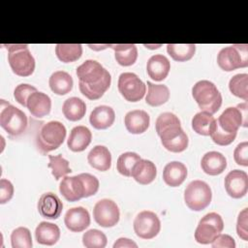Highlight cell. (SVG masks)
Here are the masks:
<instances>
[{
	"mask_svg": "<svg viewBox=\"0 0 248 248\" xmlns=\"http://www.w3.org/2000/svg\"><path fill=\"white\" fill-rule=\"evenodd\" d=\"M76 73L79 91L89 100L100 99L110 86V74L96 60L84 61Z\"/></svg>",
	"mask_w": 248,
	"mask_h": 248,
	"instance_id": "1",
	"label": "cell"
},
{
	"mask_svg": "<svg viewBox=\"0 0 248 248\" xmlns=\"http://www.w3.org/2000/svg\"><path fill=\"white\" fill-rule=\"evenodd\" d=\"M156 132L161 138L163 146L174 153L184 151L188 146V137L182 130L180 120L171 112L161 113L155 123Z\"/></svg>",
	"mask_w": 248,
	"mask_h": 248,
	"instance_id": "2",
	"label": "cell"
},
{
	"mask_svg": "<svg viewBox=\"0 0 248 248\" xmlns=\"http://www.w3.org/2000/svg\"><path fill=\"white\" fill-rule=\"evenodd\" d=\"M66 138V128L59 121L44 123L36 135V145L42 154L57 149Z\"/></svg>",
	"mask_w": 248,
	"mask_h": 248,
	"instance_id": "3",
	"label": "cell"
},
{
	"mask_svg": "<svg viewBox=\"0 0 248 248\" xmlns=\"http://www.w3.org/2000/svg\"><path fill=\"white\" fill-rule=\"evenodd\" d=\"M192 95L202 111L217 112L222 105V95L216 85L209 80H200L192 88Z\"/></svg>",
	"mask_w": 248,
	"mask_h": 248,
	"instance_id": "4",
	"label": "cell"
},
{
	"mask_svg": "<svg viewBox=\"0 0 248 248\" xmlns=\"http://www.w3.org/2000/svg\"><path fill=\"white\" fill-rule=\"evenodd\" d=\"M8 49V61L13 72L19 77H29L35 70V59L28 46L22 44L4 45Z\"/></svg>",
	"mask_w": 248,
	"mask_h": 248,
	"instance_id": "5",
	"label": "cell"
},
{
	"mask_svg": "<svg viewBox=\"0 0 248 248\" xmlns=\"http://www.w3.org/2000/svg\"><path fill=\"white\" fill-rule=\"evenodd\" d=\"M0 125L10 136L17 137L25 132L28 119L26 114L16 107L9 103H6V107L1 104Z\"/></svg>",
	"mask_w": 248,
	"mask_h": 248,
	"instance_id": "6",
	"label": "cell"
},
{
	"mask_svg": "<svg viewBox=\"0 0 248 248\" xmlns=\"http://www.w3.org/2000/svg\"><path fill=\"white\" fill-rule=\"evenodd\" d=\"M211 189L209 185L202 180L191 181L184 191L185 203L194 211H201L206 208L211 202Z\"/></svg>",
	"mask_w": 248,
	"mask_h": 248,
	"instance_id": "7",
	"label": "cell"
},
{
	"mask_svg": "<svg viewBox=\"0 0 248 248\" xmlns=\"http://www.w3.org/2000/svg\"><path fill=\"white\" fill-rule=\"evenodd\" d=\"M247 45H232L222 48L217 55V63L219 67L226 72H232L238 68L247 67Z\"/></svg>",
	"mask_w": 248,
	"mask_h": 248,
	"instance_id": "8",
	"label": "cell"
},
{
	"mask_svg": "<svg viewBox=\"0 0 248 248\" xmlns=\"http://www.w3.org/2000/svg\"><path fill=\"white\" fill-rule=\"evenodd\" d=\"M224 230V221L216 212L205 214L199 222L195 231V239L198 243H211Z\"/></svg>",
	"mask_w": 248,
	"mask_h": 248,
	"instance_id": "9",
	"label": "cell"
},
{
	"mask_svg": "<svg viewBox=\"0 0 248 248\" xmlns=\"http://www.w3.org/2000/svg\"><path fill=\"white\" fill-rule=\"evenodd\" d=\"M216 121L224 132L237 134V130L241 125L247 126V102L239 104L236 108H227Z\"/></svg>",
	"mask_w": 248,
	"mask_h": 248,
	"instance_id": "10",
	"label": "cell"
},
{
	"mask_svg": "<svg viewBox=\"0 0 248 248\" xmlns=\"http://www.w3.org/2000/svg\"><path fill=\"white\" fill-rule=\"evenodd\" d=\"M118 90L129 102H138L145 94L146 86L134 73H122L118 78Z\"/></svg>",
	"mask_w": 248,
	"mask_h": 248,
	"instance_id": "11",
	"label": "cell"
},
{
	"mask_svg": "<svg viewBox=\"0 0 248 248\" xmlns=\"http://www.w3.org/2000/svg\"><path fill=\"white\" fill-rule=\"evenodd\" d=\"M133 225L136 234L142 239H151L155 237L161 229L159 217L149 210L140 212L136 216Z\"/></svg>",
	"mask_w": 248,
	"mask_h": 248,
	"instance_id": "12",
	"label": "cell"
},
{
	"mask_svg": "<svg viewBox=\"0 0 248 248\" xmlns=\"http://www.w3.org/2000/svg\"><path fill=\"white\" fill-rule=\"evenodd\" d=\"M93 217L96 223L101 227H113L119 221V208L113 201L103 199L97 202L94 205Z\"/></svg>",
	"mask_w": 248,
	"mask_h": 248,
	"instance_id": "13",
	"label": "cell"
},
{
	"mask_svg": "<svg viewBox=\"0 0 248 248\" xmlns=\"http://www.w3.org/2000/svg\"><path fill=\"white\" fill-rule=\"evenodd\" d=\"M225 189L228 195L233 199L244 197L248 190V175L240 170H231L225 177Z\"/></svg>",
	"mask_w": 248,
	"mask_h": 248,
	"instance_id": "14",
	"label": "cell"
},
{
	"mask_svg": "<svg viewBox=\"0 0 248 248\" xmlns=\"http://www.w3.org/2000/svg\"><path fill=\"white\" fill-rule=\"evenodd\" d=\"M59 191L68 202H77L86 198V189L81 174L64 176L59 185Z\"/></svg>",
	"mask_w": 248,
	"mask_h": 248,
	"instance_id": "15",
	"label": "cell"
},
{
	"mask_svg": "<svg viewBox=\"0 0 248 248\" xmlns=\"http://www.w3.org/2000/svg\"><path fill=\"white\" fill-rule=\"evenodd\" d=\"M63 209L61 200L54 193L43 194L38 202V210L42 217L46 219H57Z\"/></svg>",
	"mask_w": 248,
	"mask_h": 248,
	"instance_id": "16",
	"label": "cell"
},
{
	"mask_svg": "<svg viewBox=\"0 0 248 248\" xmlns=\"http://www.w3.org/2000/svg\"><path fill=\"white\" fill-rule=\"evenodd\" d=\"M64 223L71 232H82L90 225L89 212L82 206L70 208L65 214Z\"/></svg>",
	"mask_w": 248,
	"mask_h": 248,
	"instance_id": "17",
	"label": "cell"
},
{
	"mask_svg": "<svg viewBox=\"0 0 248 248\" xmlns=\"http://www.w3.org/2000/svg\"><path fill=\"white\" fill-rule=\"evenodd\" d=\"M26 107L33 116L41 118L50 112L51 100L48 95L36 91L28 97Z\"/></svg>",
	"mask_w": 248,
	"mask_h": 248,
	"instance_id": "18",
	"label": "cell"
},
{
	"mask_svg": "<svg viewBox=\"0 0 248 248\" xmlns=\"http://www.w3.org/2000/svg\"><path fill=\"white\" fill-rule=\"evenodd\" d=\"M124 123L127 131L131 134H141L149 127L150 117L146 111L135 109L126 113Z\"/></svg>",
	"mask_w": 248,
	"mask_h": 248,
	"instance_id": "19",
	"label": "cell"
},
{
	"mask_svg": "<svg viewBox=\"0 0 248 248\" xmlns=\"http://www.w3.org/2000/svg\"><path fill=\"white\" fill-rule=\"evenodd\" d=\"M170 63L169 59L163 54L152 55L146 64V71L152 79L161 81L165 79L170 72Z\"/></svg>",
	"mask_w": 248,
	"mask_h": 248,
	"instance_id": "20",
	"label": "cell"
},
{
	"mask_svg": "<svg viewBox=\"0 0 248 248\" xmlns=\"http://www.w3.org/2000/svg\"><path fill=\"white\" fill-rule=\"evenodd\" d=\"M202 170L209 175H218L227 168L226 157L217 151H210L203 155L201 161Z\"/></svg>",
	"mask_w": 248,
	"mask_h": 248,
	"instance_id": "21",
	"label": "cell"
},
{
	"mask_svg": "<svg viewBox=\"0 0 248 248\" xmlns=\"http://www.w3.org/2000/svg\"><path fill=\"white\" fill-rule=\"evenodd\" d=\"M92 134L85 126H76L72 129L68 138V147L74 152L83 151L91 142Z\"/></svg>",
	"mask_w": 248,
	"mask_h": 248,
	"instance_id": "22",
	"label": "cell"
},
{
	"mask_svg": "<svg viewBox=\"0 0 248 248\" xmlns=\"http://www.w3.org/2000/svg\"><path fill=\"white\" fill-rule=\"evenodd\" d=\"M115 120V112L108 106H98L90 113L89 122L98 130H104L110 127Z\"/></svg>",
	"mask_w": 248,
	"mask_h": 248,
	"instance_id": "23",
	"label": "cell"
},
{
	"mask_svg": "<svg viewBox=\"0 0 248 248\" xmlns=\"http://www.w3.org/2000/svg\"><path fill=\"white\" fill-rule=\"evenodd\" d=\"M157 174L156 166L149 160L140 159L133 167L131 176L140 184L147 185L151 183Z\"/></svg>",
	"mask_w": 248,
	"mask_h": 248,
	"instance_id": "24",
	"label": "cell"
},
{
	"mask_svg": "<svg viewBox=\"0 0 248 248\" xmlns=\"http://www.w3.org/2000/svg\"><path fill=\"white\" fill-rule=\"evenodd\" d=\"M187 176L186 166L177 161L168 163L163 170V179L170 187H177L183 183Z\"/></svg>",
	"mask_w": 248,
	"mask_h": 248,
	"instance_id": "25",
	"label": "cell"
},
{
	"mask_svg": "<svg viewBox=\"0 0 248 248\" xmlns=\"http://www.w3.org/2000/svg\"><path fill=\"white\" fill-rule=\"evenodd\" d=\"M87 161L93 169L106 171L110 169L111 155L106 146L96 145L89 151L87 155Z\"/></svg>",
	"mask_w": 248,
	"mask_h": 248,
	"instance_id": "26",
	"label": "cell"
},
{
	"mask_svg": "<svg viewBox=\"0 0 248 248\" xmlns=\"http://www.w3.org/2000/svg\"><path fill=\"white\" fill-rule=\"evenodd\" d=\"M35 237L38 243L43 245H54L60 237V230L57 225L49 222H41L35 230Z\"/></svg>",
	"mask_w": 248,
	"mask_h": 248,
	"instance_id": "27",
	"label": "cell"
},
{
	"mask_svg": "<svg viewBox=\"0 0 248 248\" xmlns=\"http://www.w3.org/2000/svg\"><path fill=\"white\" fill-rule=\"evenodd\" d=\"M108 47L114 50L116 62L121 66H131L138 58V48L133 44H116L108 45Z\"/></svg>",
	"mask_w": 248,
	"mask_h": 248,
	"instance_id": "28",
	"label": "cell"
},
{
	"mask_svg": "<svg viewBox=\"0 0 248 248\" xmlns=\"http://www.w3.org/2000/svg\"><path fill=\"white\" fill-rule=\"evenodd\" d=\"M217 121L211 113L207 111H200L195 114L192 119L193 130L202 136H210L216 129Z\"/></svg>",
	"mask_w": 248,
	"mask_h": 248,
	"instance_id": "29",
	"label": "cell"
},
{
	"mask_svg": "<svg viewBox=\"0 0 248 248\" xmlns=\"http://www.w3.org/2000/svg\"><path fill=\"white\" fill-rule=\"evenodd\" d=\"M51 91L57 95H66L73 89V78L64 71L54 72L48 80Z\"/></svg>",
	"mask_w": 248,
	"mask_h": 248,
	"instance_id": "30",
	"label": "cell"
},
{
	"mask_svg": "<svg viewBox=\"0 0 248 248\" xmlns=\"http://www.w3.org/2000/svg\"><path fill=\"white\" fill-rule=\"evenodd\" d=\"M62 111L68 120L78 121L85 115L86 105L81 99L78 97H71L64 102Z\"/></svg>",
	"mask_w": 248,
	"mask_h": 248,
	"instance_id": "31",
	"label": "cell"
},
{
	"mask_svg": "<svg viewBox=\"0 0 248 248\" xmlns=\"http://www.w3.org/2000/svg\"><path fill=\"white\" fill-rule=\"evenodd\" d=\"M147 94L145 102L151 107H158L167 103L170 99V90L167 85L155 84L147 81Z\"/></svg>",
	"mask_w": 248,
	"mask_h": 248,
	"instance_id": "32",
	"label": "cell"
},
{
	"mask_svg": "<svg viewBox=\"0 0 248 248\" xmlns=\"http://www.w3.org/2000/svg\"><path fill=\"white\" fill-rule=\"evenodd\" d=\"M57 58L64 63L78 60L82 54V46L79 44H58L55 46Z\"/></svg>",
	"mask_w": 248,
	"mask_h": 248,
	"instance_id": "33",
	"label": "cell"
},
{
	"mask_svg": "<svg viewBox=\"0 0 248 248\" xmlns=\"http://www.w3.org/2000/svg\"><path fill=\"white\" fill-rule=\"evenodd\" d=\"M167 51L170 57L178 62L190 60L196 52L195 44H168Z\"/></svg>",
	"mask_w": 248,
	"mask_h": 248,
	"instance_id": "34",
	"label": "cell"
},
{
	"mask_svg": "<svg viewBox=\"0 0 248 248\" xmlns=\"http://www.w3.org/2000/svg\"><path fill=\"white\" fill-rule=\"evenodd\" d=\"M230 91L236 97L247 102L248 100V75H234L229 82Z\"/></svg>",
	"mask_w": 248,
	"mask_h": 248,
	"instance_id": "35",
	"label": "cell"
},
{
	"mask_svg": "<svg viewBox=\"0 0 248 248\" xmlns=\"http://www.w3.org/2000/svg\"><path fill=\"white\" fill-rule=\"evenodd\" d=\"M48 158L49 163L47 167L51 169V173L56 180L66 176L72 171L69 166V162L61 155H48Z\"/></svg>",
	"mask_w": 248,
	"mask_h": 248,
	"instance_id": "36",
	"label": "cell"
},
{
	"mask_svg": "<svg viewBox=\"0 0 248 248\" xmlns=\"http://www.w3.org/2000/svg\"><path fill=\"white\" fill-rule=\"evenodd\" d=\"M140 159L141 158L140 157V155H138L135 152L122 153L117 159L116 168H117L118 172L120 174L124 175V176H127V177L131 176L133 167Z\"/></svg>",
	"mask_w": 248,
	"mask_h": 248,
	"instance_id": "37",
	"label": "cell"
},
{
	"mask_svg": "<svg viewBox=\"0 0 248 248\" xmlns=\"http://www.w3.org/2000/svg\"><path fill=\"white\" fill-rule=\"evenodd\" d=\"M13 248H31L33 246L30 231L25 227H18L11 234Z\"/></svg>",
	"mask_w": 248,
	"mask_h": 248,
	"instance_id": "38",
	"label": "cell"
},
{
	"mask_svg": "<svg viewBox=\"0 0 248 248\" xmlns=\"http://www.w3.org/2000/svg\"><path fill=\"white\" fill-rule=\"evenodd\" d=\"M82 243L86 248H104L108 243V239L103 232L92 229L83 233Z\"/></svg>",
	"mask_w": 248,
	"mask_h": 248,
	"instance_id": "39",
	"label": "cell"
},
{
	"mask_svg": "<svg viewBox=\"0 0 248 248\" xmlns=\"http://www.w3.org/2000/svg\"><path fill=\"white\" fill-rule=\"evenodd\" d=\"M36 91H37L36 87L27 83H21L15 88L14 97L18 104H20L23 107H26L28 97Z\"/></svg>",
	"mask_w": 248,
	"mask_h": 248,
	"instance_id": "40",
	"label": "cell"
},
{
	"mask_svg": "<svg viewBox=\"0 0 248 248\" xmlns=\"http://www.w3.org/2000/svg\"><path fill=\"white\" fill-rule=\"evenodd\" d=\"M210 137L213 142H215L218 145L225 146V145L231 144L235 140L236 133H232V134L226 133L217 125L215 131L210 135Z\"/></svg>",
	"mask_w": 248,
	"mask_h": 248,
	"instance_id": "41",
	"label": "cell"
},
{
	"mask_svg": "<svg viewBox=\"0 0 248 248\" xmlns=\"http://www.w3.org/2000/svg\"><path fill=\"white\" fill-rule=\"evenodd\" d=\"M248 209L244 208L238 215L236 223L237 235L243 240L248 239Z\"/></svg>",
	"mask_w": 248,
	"mask_h": 248,
	"instance_id": "42",
	"label": "cell"
},
{
	"mask_svg": "<svg viewBox=\"0 0 248 248\" xmlns=\"http://www.w3.org/2000/svg\"><path fill=\"white\" fill-rule=\"evenodd\" d=\"M233 158L237 165L247 167L248 166V142L243 141L237 144L233 151Z\"/></svg>",
	"mask_w": 248,
	"mask_h": 248,
	"instance_id": "43",
	"label": "cell"
},
{
	"mask_svg": "<svg viewBox=\"0 0 248 248\" xmlns=\"http://www.w3.org/2000/svg\"><path fill=\"white\" fill-rule=\"evenodd\" d=\"M14 196V186L8 179L2 178L0 180V203L8 202Z\"/></svg>",
	"mask_w": 248,
	"mask_h": 248,
	"instance_id": "44",
	"label": "cell"
},
{
	"mask_svg": "<svg viewBox=\"0 0 248 248\" xmlns=\"http://www.w3.org/2000/svg\"><path fill=\"white\" fill-rule=\"evenodd\" d=\"M211 246L213 248H234L235 247V242L234 239L225 233H219L215 239L211 242Z\"/></svg>",
	"mask_w": 248,
	"mask_h": 248,
	"instance_id": "45",
	"label": "cell"
},
{
	"mask_svg": "<svg viewBox=\"0 0 248 248\" xmlns=\"http://www.w3.org/2000/svg\"><path fill=\"white\" fill-rule=\"evenodd\" d=\"M119 247H135L136 248L138 247V245L136 242H134L129 238L121 237V238H118L113 244V248H119Z\"/></svg>",
	"mask_w": 248,
	"mask_h": 248,
	"instance_id": "46",
	"label": "cell"
}]
</instances>
